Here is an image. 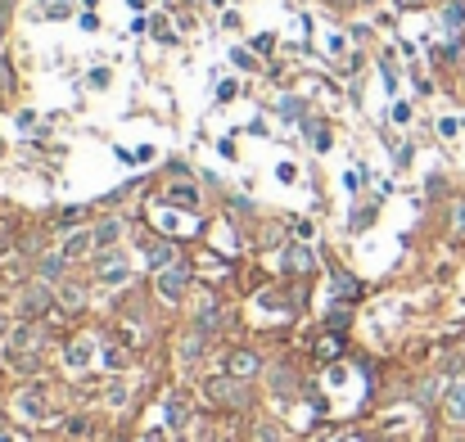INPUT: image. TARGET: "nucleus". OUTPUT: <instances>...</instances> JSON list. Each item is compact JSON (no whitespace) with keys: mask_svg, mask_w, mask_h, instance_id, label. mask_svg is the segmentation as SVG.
I'll list each match as a JSON object with an SVG mask.
<instances>
[{"mask_svg":"<svg viewBox=\"0 0 465 442\" xmlns=\"http://www.w3.org/2000/svg\"><path fill=\"white\" fill-rule=\"evenodd\" d=\"M258 366H262V361H258L253 352H230V356H226V375H235V379L258 375Z\"/></svg>","mask_w":465,"mask_h":442,"instance_id":"3","label":"nucleus"},{"mask_svg":"<svg viewBox=\"0 0 465 442\" xmlns=\"http://www.w3.org/2000/svg\"><path fill=\"white\" fill-rule=\"evenodd\" d=\"M150 267H158V271L172 267V244H163V239H158V244H150Z\"/></svg>","mask_w":465,"mask_h":442,"instance_id":"13","label":"nucleus"},{"mask_svg":"<svg viewBox=\"0 0 465 442\" xmlns=\"http://www.w3.org/2000/svg\"><path fill=\"white\" fill-rule=\"evenodd\" d=\"M158 298H167V302H181L185 298V289H190V275H185V267H167V271H158Z\"/></svg>","mask_w":465,"mask_h":442,"instance_id":"1","label":"nucleus"},{"mask_svg":"<svg viewBox=\"0 0 465 442\" xmlns=\"http://www.w3.org/2000/svg\"><path fill=\"white\" fill-rule=\"evenodd\" d=\"M167 199H172L176 208H195V204H199L195 185H172V190H167Z\"/></svg>","mask_w":465,"mask_h":442,"instance_id":"12","label":"nucleus"},{"mask_svg":"<svg viewBox=\"0 0 465 442\" xmlns=\"http://www.w3.org/2000/svg\"><path fill=\"white\" fill-rule=\"evenodd\" d=\"M393 122L407 127V122H412V104H393Z\"/></svg>","mask_w":465,"mask_h":442,"instance_id":"21","label":"nucleus"},{"mask_svg":"<svg viewBox=\"0 0 465 442\" xmlns=\"http://www.w3.org/2000/svg\"><path fill=\"white\" fill-rule=\"evenodd\" d=\"M330 289H335L339 298H353V293H357V284H353V275H344V271H335V280H330Z\"/></svg>","mask_w":465,"mask_h":442,"instance_id":"15","label":"nucleus"},{"mask_svg":"<svg viewBox=\"0 0 465 442\" xmlns=\"http://www.w3.org/2000/svg\"><path fill=\"white\" fill-rule=\"evenodd\" d=\"M447 415L465 424V379H461V384H452V389H447Z\"/></svg>","mask_w":465,"mask_h":442,"instance_id":"9","label":"nucleus"},{"mask_svg":"<svg viewBox=\"0 0 465 442\" xmlns=\"http://www.w3.org/2000/svg\"><path fill=\"white\" fill-rule=\"evenodd\" d=\"M0 442H23V438H19V433H0Z\"/></svg>","mask_w":465,"mask_h":442,"instance_id":"26","label":"nucleus"},{"mask_svg":"<svg viewBox=\"0 0 465 442\" xmlns=\"http://www.w3.org/2000/svg\"><path fill=\"white\" fill-rule=\"evenodd\" d=\"M235 82H217V99H235Z\"/></svg>","mask_w":465,"mask_h":442,"instance_id":"22","label":"nucleus"},{"mask_svg":"<svg viewBox=\"0 0 465 442\" xmlns=\"http://www.w3.org/2000/svg\"><path fill=\"white\" fill-rule=\"evenodd\" d=\"M208 389H213V397H217V402H230V406H244V389H239V384H235V375H230V379H213Z\"/></svg>","mask_w":465,"mask_h":442,"instance_id":"5","label":"nucleus"},{"mask_svg":"<svg viewBox=\"0 0 465 442\" xmlns=\"http://www.w3.org/2000/svg\"><path fill=\"white\" fill-rule=\"evenodd\" d=\"M398 5H407V10H416V5H420V0H398Z\"/></svg>","mask_w":465,"mask_h":442,"instance_id":"27","label":"nucleus"},{"mask_svg":"<svg viewBox=\"0 0 465 442\" xmlns=\"http://www.w3.org/2000/svg\"><path fill=\"white\" fill-rule=\"evenodd\" d=\"M19 410L27 420H45V389H27L19 393Z\"/></svg>","mask_w":465,"mask_h":442,"instance_id":"4","label":"nucleus"},{"mask_svg":"<svg viewBox=\"0 0 465 442\" xmlns=\"http://www.w3.org/2000/svg\"><path fill=\"white\" fill-rule=\"evenodd\" d=\"M5 330H10V312H5V307H0V334H5Z\"/></svg>","mask_w":465,"mask_h":442,"instance_id":"25","label":"nucleus"},{"mask_svg":"<svg viewBox=\"0 0 465 442\" xmlns=\"http://www.w3.org/2000/svg\"><path fill=\"white\" fill-rule=\"evenodd\" d=\"M118 235H122V221H99L95 226V248H108Z\"/></svg>","mask_w":465,"mask_h":442,"instance_id":"11","label":"nucleus"},{"mask_svg":"<svg viewBox=\"0 0 465 442\" xmlns=\"http://www.w3.org/2000/svg\"><path fill=\"white\" fill-rule=\"evenodd\" d=\"M235 64H239V68H258V64H253V54H249V50H235Z\"/></svg>","mask_w":465,"mask_h":442,"instance_id":"23","label":"nucleus"},{"mask_svg":"<svg viewBox=\"0 0 465 442\" xmlns=\"http://www.w3.org/2000/svg\"><path fill=\"white\" fill-rule=\"evenodd\" d=\"M127 275H131V271H127V262H122V258H104V262H99V280H104V284H122Z\"/></svg>","mask_w":465,"mask_h":442,"instance_id":"8","label":"nucleus"},{"mask_svg":"<svg viewBox=\"0 0 465 442\" xmlns=\"http://www.w3.org/2000/svg\"><path fill=\"white\" fill-rule=\"evenodd\" d=\"M167 424H172L176 433L185 429V402H181V397H172V406H167Z\"/></svg>","mask_w":465,"mask_h":442,"instance_id":"16","label":"nucleus"},{"mask_svg":"<svg viewBox=\"0 0 465 442\" xmlns=\"http://www.w3.org/2000/svg\"><path fill=\"white\" fill-rule=\"evenodd\" d=\"M91 356H95V343H91V339H77V343H68V366H73V370H86Z\"/></svg>","mask_w":465,"mask_h":442,"instance_id":"7","label":"nucleus"},{"mask_svg":"<svg viewBox=\"0 0 465 442\" xmlns=\"http://www.w3.org/2000/svg\"><path fill=\"white\" fill-rule=\"evenodd\" d=\"M456 230L465 235V204H456Z\"/></svg>","mask_w":465,"mask_h":442,"instance_id":"24","label":"nucleus"},{"mask_svg":"<svg viewBox=\"0 0 465 442\" xmlns=\"http://www.w3.org/2000/svg\"><path fill=\"white\" fill-rule=\"evenodd\" d=\"M50 302H54V293L45 289V280H36L32 289L23 293V316H41L45 307H50Z\"/></svg>","mask_w":465,"mask_h":442,"instance_id":"2","label":"nucleus"},{"mask_svg":"<svg viewBox=\"0 0 465 442\" xmlns=\"http://www.w3.org/2000/svg\"><path fill=\"white\" fill-rule=\"evenodd\" d=\"M285 267L289 271H307L312 267V253H307V248H289V253H285Z\"/></svg>","mask_w":465,"mask_h":442,"instance_id":"14","label":"nucleus"},{"mask_svg":"<svg viewBox=\"0 0 465 442\" xmlns=\"http://www.w3.org/2000/svg\"><path fill=\"white\" fill-rule=\"evenodd\" d=\"M91 248H95V230H77V235H68L64 258L73 262V258H82V253H91Z\"/></svg>","mask_w":465,"mask_h":442,"instance_id":"6","label":"nucleus"},{"mask_svg":"<svg viewBox=\"0 0 465 442\" xmlns=\"http://www.w3.org/2000/svg\"><path fill=\"white\" fill-rule=\"evenodd\" d=\"M68 433H73V438H86V433H91V424L82 420V415H73V420H68Z\"/></svg>","mask_w":465,"mask_h":442,"instance_id":"20","label":"nucleus"},{"mask_svg":"<svg viewBox=\"0 0 465 442\" xmlns=\"http://www.w3.org/2000/svg\"><path fill=\"white\" fill-rule=\"evenodd\" d=\"M64 267H68V258L64 253H50V258H41V280H59V275H64Z\"/></svg>","mask_w":465,"mask_h":442,"instance_id":"10","label":"nucleus"},{"mask_svg":"<svg viewBox=\"0 0 465 442\" xmlns=\"http://www.w3.org/2000/svg\"><path fill=\"white\" fill-rule=\"evenodd\" d=\"M86 302V293L77 289V284H64V307H82Z\"/></svg>","mask_w":465,"mask_h":442,"instance_id":"18","label":"nucleus"},{"mask_svg":"<svg viewBox=\"0 0 465 442\" xmlns=\"http://www.w3.org/2000/svg\"><path fill=\"white\" fill-rule=\"evenodd\" d=\"M199 352H204V334H190V339H185V356H190V361H195Z\"/></svg>","mask_w":465,"mask_h":442,"instance_id":"19","label":"nucleus"},{"mask_svg":"<svg viewBox=\"0 0 465 442\" xmlns=\"http://www.w3.org/2000/svg\"><path fill=\"white\" fill-rule=\"evenodd\" d=\"M443 23H447V32H456V27L465 23V10H461V5H447V10H443Z\"/></svg>","mask_w":465,"mask_h":442,"instance_id":"17","label":"nucleus"}]
</instances>
